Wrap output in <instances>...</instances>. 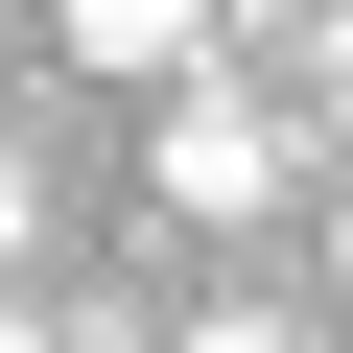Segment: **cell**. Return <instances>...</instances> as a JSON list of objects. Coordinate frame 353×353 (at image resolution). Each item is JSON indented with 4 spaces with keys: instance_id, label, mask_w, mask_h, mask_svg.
I'll return each mask as SVG.
<instances>
[{
    "instance_id": "obj_4",
    "label": "cell",
    "mask_w": 353,
    "mask_h": 353,
    "mask_svg": "<svg viewBox=\"0 0 353 353\" xmlns=\"http://www.w3.org/2000/svg\"><path fill=\"white\" fill-rule=\"evenodd\" d=\"M0 259H24V165H0Z\"/></svg>"
},
{
    "instance_id": "obj_2",
    "label": "cell",
    "mask_w": 353,
    "mask_h": 353,
    "mask_svg": "<svg viewBox=\"0 0 353 353\" xmlns=\"http://www.w3.org/2000/svg\"><path fill=\"white\" fill-rule=\"evenodd\" d=\"M71 48H94V71H189V48H212V0H71Z\"/></svg>"
},
{
    "instance_id": "obj_5",
    "label": "cell",
    "mask_w": 353,
    "mask_h": 353,
    "mask_svg": "<svg viewBox=\"0 0 353 353\" xmlns=\"http://www.w3.org/2000/svg\"><path fill=\"white\" fill-rule=\"evenodd\" d=\"M0 353H48V330H24V306H0Z\"/></svg>"
},
{
    "instance_id": "obj_3",
    "label": "cell",
    "mask_w": 353,
    "mask_h": 353,
    "mask_svg": "<svg viewBox=\"0 0 353 353\" xmlns=\"http://www.w3.org/2000/svg\"><path fill=\"white\" fill-rule=\"evenodd\" d=\"M165 353H306V330H259V306H212V330H165Z\"/></svg>"
},
{
    "instance_id": "obj_1",
    "label": "cell",
    "mask_w": 353,
    "mask_h": 353,
    "mask_svg": "<svg viewBox=\"0 0 353 353\" xmlns=\"http://www.w3.org/2000/svg\"><path fill=\"white\" fill-rule=\"evenodd\" d=\"M283 189V118L259 94H165V212H259Z\"/></svg>"
}]
</instances>
